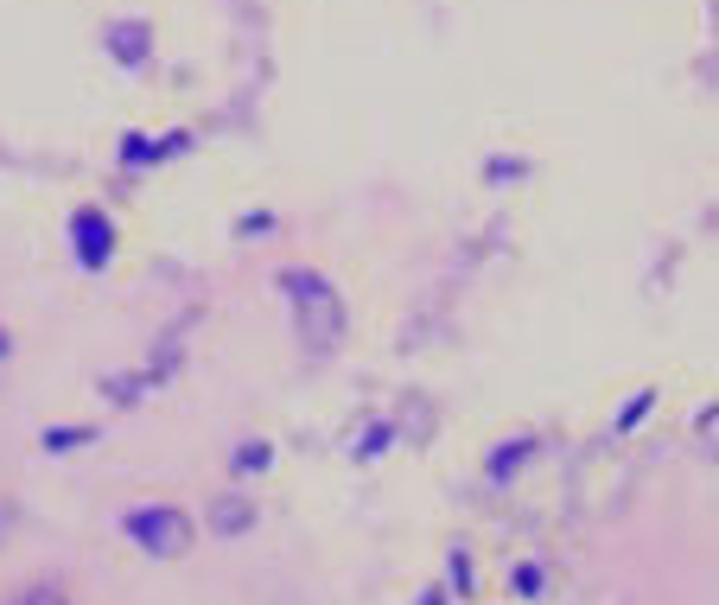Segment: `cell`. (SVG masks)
Here are the masks:
<instances>
[{
    "label": "cell",
    "mask_w": 719,
    "mask_h": 605,
    "mask_svg": "<svg viewBox=\"0 0 719 605\" xmlns=\"http://www.w3.org/2000/svg\"><path fill=\"white\" fill-rule=\"evenodd\" d=\"M280 287L293 293V319H300V338L312 344V351H331L344 332V306H338V293H331L312 268H287L280 274Z\"/></svg>",
    "instance_id": "1"
},
{
    "label": "cell",
    "mask_w": 719,
    "mask_h": 605,
    "mask_svg": "<svg viewBox=\"0 0 719 605\" xmlns=\"http://www.w3.org/2000/svg\"><path fill=\"white\" fill-rule=\"evenodd\" d=\"M128 535L147 555H160V561H172V555H185V542H191V516L185 510H166V504H153V510H134L128 516Z\"/></svg>",
    "instance_id": "2"
},
{
    "label": "cell",
    "mask_w": 719,
    "mask_h": 605,
    "mask_svg": "<svg viewBox=\"0 0 719 605\" xmlns=\"http://www.w3.org/2000/svg\"><path fill=\"white\" fill-rule=\"evenodd\" d=\"M109 242H115L109 217H96V211H83V217H77V255H83V268L109 262Z\"/></svg>",
    "instance_id": "3"
},
{
    "label": "cell",
    "mask_w": 719,
    "mask_h": 605,
    "mask_svg": "<svg viewBox=\"0 0 719 605\" xmlns=\"http://www.w3.org/2000/svg\"><path fill=\"white\" fill-rule=\"evenodd\" d=\"M249 523H255V510H249V504H236V497H230V504H217V510H210V529H223V535H242Z\"/></svg>",
    "instance_id": "4"
},
{
    "label": "cell",
    "mask_w": 719,
    "mask_h": 605,
    "mask_svg": "<svg viewBox=\"0 0 719 605\" xmlns=\"http://www.w3.org/2000/svg\"><path fill=\"white\" fill-rule=\"evenodd\" d=\"M83 440H90V427H51V434H45L51 453H64V446H83Z\"/></svg>",
    "instance_id": "5"
},
{
    "label": "cell",
    "mask_w": 719,
    "mask_h": 605,
    "mask_svg": "<svg viewBox=\"0 0 719 605\" xmlns=\"http://www.w3.org/2000/svg\"><path fill=\"white\" fill-rule=\"evenodd\" d=\"M236 465H242V472H261V465H268V446H242Z\"/></svg>",
    "instance_id": "6"
},
{
    "label": "cell",
    "mask_w": 719,
    "mask_h": 605,
    "mask_svg": "<svg viewBox=\"0 0 719 605\" xmlns=\"http://www.w3.org/2000/svg\"><path fill=\"white\" fill-rule=\"evenodd\" d=\"M650 402H656V395H637V402H630V408L618 414V427H637V421H643V414H650Z\"/></svg>",
    "instance_id": "7"
},
{
    "label": "cell",
    "mask_w": 719,
    "mask_h": 605,
    "mask_svg": "<svg viewBox=\"0 0 719 605\" xmlns=\"http://www.w3.org/2000/svg\"><path fill=\"white\" fill-rule=\"evenodd\" d=\"M0 357H7V332H0Z\"/></svg>",
    "instance_id": "8"
}]
</instances>
